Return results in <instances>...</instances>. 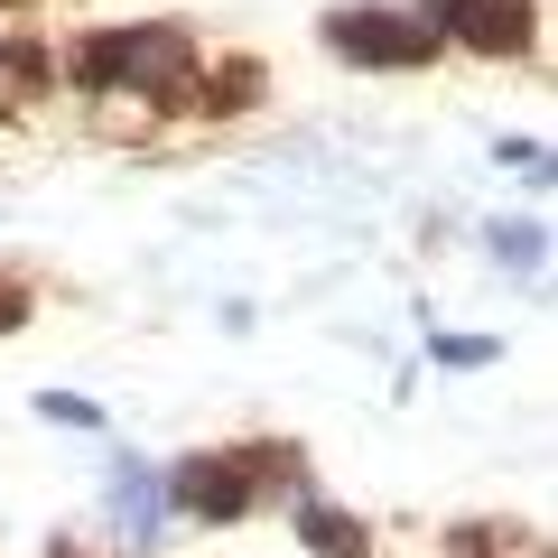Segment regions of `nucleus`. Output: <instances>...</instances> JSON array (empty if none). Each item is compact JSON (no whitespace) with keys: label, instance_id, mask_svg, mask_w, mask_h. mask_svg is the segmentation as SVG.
Returning <instances> with one entry per match:
<instances>
[{"label":"nucleus","instance_id":"9b49d317","mask_svg":"<svg viewBox=\"0 0 558 558\" xmlns=\"http://www.w3.org/2000/svg\"><path fill=\"white\" fill-rule=\"evenodd\" d=\"M502 159H512L521 178H549V149H539V140H512V149H502Z\"/></svg>","mask_w":558,"mask_h":558},{"label":"nucleus","instance_id":"0eeeda50","mask_svg":"<svg viewBox=\"0 0 558 558\" xmlns=\"http://www.w3.org/2000/svg\"><path fill=\"white\" fill-rule=\"evenodd\" d=\"M47 75H57V57L38 38H0V112H20L28 94H47Z\"/></svg>","mask_w":558,"mask_h":558},{"label":"nucleus","instance_id":"f257e3e1","mask_svg":"<svg viewBox=\"0 0 558 558\" xmlns=\"http://www.w3.org/2000/svg\"><path fill=\"white\" fill-rule=\"evenodd\" d=\"M196 28L178 20H149V28H102V38H84L75 57H65V75L84 84V94H149V102H186V84H196Z\"/></svg>","mask_w":558,"mask_h":558},{"label":"nucleus","instance_id":"9d476101","mask_svg":"<svg viewBox=\"0 0 558 558\" xmlns=\"http://www.w3.org/2000/svg\"><path fill=\"white\" fill-rule=\"evenodd\" d=\"M38 410H47V418H75V428H94V400H75V391H47Z\"/></svg>","mask_w":558,"mask_h":558},{"label":"nucleus","instance_id":"1a4fd4ad","mask_svg":"<svg viewBox=\"0 0 558 558\" xmlns=\"http://www.w3.org/2000/svg\"><path fill=\"white\" fill-rule=\"evenodd\" d=\"M438 363H457V373H475V363H494V336H438Z\"/></svg>","mask_w":558,"mask_h":558},{"label":"nucleus","instance_id":"7ed1b4c3","mask_svg":"<svg viewBox=\"0 0 558 558\" xmlns=\"http://www.w3.org/2000/svg\"><path fill=\"white\" fill-rule=\"evenodd\" d=\"M326 47L344 65H428L447 38L428 20H410V10H336L326 20Z\"/></svg>","mask_w":558,"mask_h":558},{"label":"nucleus","instance_id":"f03ea898","mask_svg":"<svg viewBox=\"0 0 558 558\" xmlns=\"http://www.w3.org/2000/svg\"><path fill=\"white\" fill-rule=\"evenodd\" d=\"M289 475V447H242V457H186L178 475H168V502L196 521H242L260 502V484Z\"/></svg>","mask_w":558,"mask_h":558},{"label":"nucleus","instance_id":"39448f33","mask_svg":"<svg viewBox=\"0 0 558 558\" xmlns=\"http://www.w3.org/2000/svg\"><path fill=\"white\" fill-rule=\"evenodd\" d=\"M252 102H260V65L252 57L196 65V84H186V112H205V121H233V112H252Z\"/></svg>","mask_w":558,"mask_h":558},{"label":"nucleus","instance_id":"f8f14e48","mask_svg":"<svg viewBox=\"0 0 558 558\" xmlns=\"http://www.w3.org/2000/svg\"><path fill=\"white\" fill-rule=\"evenodd\" d=\"M47 558H84V549H75V539H57V549H47Z\"/></svg>","mask_w":558,"mask_h":558},{"label":"nucleus","instance_id":"20e7f679","mask_svg":"<svg viewBox=\"0 0 558 558\" xmlns=\"http://www.w3.org/2000/svg\"><path fill=\"white\" fill-rule=\"evenodd\" d=\"M418 20L438 28V38L475 47V57H521L539 38V0H428Z\"/></svg>","mask_w":558,"mask_h":558},{"label":"nucleus","instance_id":"6e6552de","mask_svg":"<svg viewBox=\"0 0 558 558\" xmlns=\"http://www.w3.org/2000/svg\"><path fill=\"white\" fill-rule=\"evenodd\" d=\"M494 252H502V260H521V270H531V260L549 252V233H539V223H502V233H494Z\"/></svg>","mask_w":558,"mask_h":558},{"label":"nucleus","instance_id":"423d86ee","mask_svg":"<svg viewBox=\"0 0 558 558\" xmlns=\"http://www.w3.org/2000/svg\"><path fill=\"white\" fill-rule=\"evenodd\" d=\"M299 539L317 558H373V531L354 512H326V502H299Z\"/></svg>","mask_w":558,"mask_h":558}]
</instances>
